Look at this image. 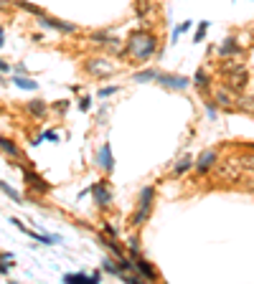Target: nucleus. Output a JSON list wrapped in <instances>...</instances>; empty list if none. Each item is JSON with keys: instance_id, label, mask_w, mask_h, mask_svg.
Instances as JSON below:
<instances>
[{"instance_id": "c756f323", "label": "nucleus", "mask_w": 254, "mask_h": 284, "mask_svg": "<svg viewBox=\"0 0 254 284\" xmlns=\"http://www.w3.org/2000/svg\"><path fill=\"white\" fill-rule=\"evenodd\" d=\"M206 31H208V21L198 23V28H196V33H193V41H196V44H201V41L206 38Z\"/></svg>"}, {"instance_id": "0eeeda50", "label": "nucleus", "mask_w": 254, "mask_h": 284, "mask_svg": "<svg viewBox=\"0 0 254 284\" xmlns=\"http://www.w3.org/2000/svg\"><path fill=\"white\" fill-rule=\"evenodd\" d=\"M130 259H133V264H135V271L143 274L145 281H158V271H155V266H153L145 256H140V251H138V254H130Z\"/></svg>"}, {"instance_id": "2f4dec72", "label": "nucleus", "mask_w": 254, "mask_h": 284, "mask_svg": "<svg viewBox=\"0 0 254 284\" xmlns=\"http://www.w3.org/2000/svg\"><path fill=\"white\" fill-rule=\"evenodd\" d=\"M239 162H241V168H244V170H254V152L241 155V157H239Z\"/></svg>"}, {"instance_id": "dca6fc26", "label": "nucleus", "mask_w": 254, "mask_h": 284, "mask_svg": "<svg viewBox=\"0 0 254 284\" xmlns=\"http://www.w3.org/2000/svg\"><path fill=\"white\" fill-rule=\"evenodd\" d=\"M26 112H28L33 119H46V117H49V104H46L44 99H31V102L26 104Z\"/></svg>"}, {"instance_id": "37998d69", "label": "nucleus", "mask_w": 254, "mask_h": 284, "mask_svg": "<svg viewBox=\"0 0 254 284\" xmlns=\"http://www.w3.org/2000/svg\"><path fill=\"white\" fill-rule=\"evenodd\" d=\"M0 38H6V33H3V28H0Z\"/></svg>"}, {"instance_id": "f704fd0d", "label": "nucleus", "mask_w": 254, "mask_h": 284, "mask_svg": "<svg viewBox=\"0 0 254 284\" xmlns=\"http://www.w3.org/2000/svg\"><path fill=\"white\" fill-rule=\"evenodd\" d=\"M89 107H92V99H89V97H81V99H79V109H81V112H87Z\"/></svg>"}, {"instance_id": "58836bf2", "label": "nucleus", "mask_w": 254, "mask_h": 284, "mask_svg": "<svg viewBox=\"0 0 254 284\" xmlns=\"http://www.w3.org/2000/svg\"><path fill=\"white\" fill-rule=\"evenodd\" d=\"M8 271H11V264H3V261H0V274L8 276Z\"/></svg>"}, {"instance_id": "aec40b11", "label": "nucleus", "mask_w": 254, "mask_h": 284, "mask_svg": "<svg viewBox=\"0 0 254 284\" xmlns=\"http://www.w3.org/2000/svg\"><path fill=\"white\" fill-rule=\"evenodd\" d=\"M99 243H102V246H107V249L117 256V259H119V256H124V249L117 243V236H99Z\"/></svg>"}, {"instance_id": "cd10ccee", "label": "nucleus", "mask_w": 254, "mask_h": 284, "mask_svg": "<svg viewBox=\"0 0 254 284\" xmlns=\"http://www.w3.org/2000/svg\"><path fill=\"white\" fill-rule=\"evenodd\" d=\"M102 269H104L107 274H114V276L119 274V264H114L112 256H104V259H102Z\"/></svg>"}, {"instance_id": "9b49d317", "label": "nucleus", "mask_w": 254, "mask_h": 284, "mask_svg": "<svg viewBox=\"0 0 254 284\" xmlns=\"http://www.w3.org/2000/svg\"><path fill=\"white\" fill-rule=\"evenodd\" d=\"M92 195H94V203L99 208H107L112 203V190H109V183L107 180H99L92 185Z\"/></svg>"}, {"instance_id": "393cba45", "label": "nucleus", "mask_w": 254, "mask_h": 284, "mask_svg": "<svg viewBox=\"0 0 254 284\" xmlns=\"http://www.w3.org/2000/svg\"><path fill=\"white\" fill-rule=\"evenodd\" d=\"M16 8H21V11H26V13H31V16H44V11H41L38 6H33V3H26V0H16V3H13Z\"/></svg>"}, {"instance_id": "bb28decb", "label": "nucleus", "mask_w": 254, "mask_h": 284, "mask_svg": "<svg viewBox=\"0 0 254 284\" xmlns=\"http://www.w3.org/2000/svg\"><path fill=\"white\" fill-rule=\"evenodd\" d=\"M239 69H246L244 61H224V64H221V74H234V71H239Z\"/></svg>"}, {"instance_id": "423d86ee", "label": "nucleus", "mask_w": 254, "mask_h": 284, "mask_svg": "<svg viewBox=\"0 0 254 284\" xmlns=\"http://www.w3.org/2000/svg\"><path fill=\"white\" fill-rule=\"evenodd\" d=\"M236 99H239V94H236L234 89H229L226 84L214 92V104L221 107V109H226V112H229V109H236Z\"/></svg>"}, {"instance_id": "79ce46f5", "label": "nucleus", "mask_w": 254, "mask_h": 284, "mask_svg": "<svg viewBox=\"0 0 254 284\" xmlns=\"http://www.w3.org/2000/svg\"><path fill=\"white\" fill-rule=\"evenodd\" d=\"M6 46V38H0V49H3Z\"/></svg>"}, {"instance_id": "4be33fe9", "label": "nucleus", "mask_w": 254, "mask_h": 284, "mask_svg": "<svg viewBox=\"0 0 254 284\" xmlns=\"http://www.w3.org/2000/svg\"><path fill=\"white\" fill-rule=\"evenodd\" d=\"M193 165H196V162H193V160H191L188 155H183V157H181V160L176 162V168H173V175H183V173H188V170H191Z\"/></svg>"}, {"instance_id": "f257e3e1", "label": "nucleus", "mask_w": 254, "mask_h": 284, "mask_svg": "<svg viewBox=\"0 0 254 284\" xmlns=\"http://www.w3.org/2000/svg\"><path fill=\"white\" fill-rule=\"evenodd\" d=\"M155 51H158V38L150 31H135V33H130V38H127V46L119 49V59L145 64L155 56Z\"/></svg>"}, {"instance_id": "c85d7f7f", "label": "nucleus", "mask_w": 254, "mask_h": 284, "mask_svg": "<svg viewBox=\"0 0 254 284\" xmlns=\"http://www.w3.org/2000/svg\"><path fill=\"white\" fill-rule=\"evenodd\" d=\"M191 26H193L191 21H186V23H181V26H176V28H173V33H171V44H176V41L181 38V33H186V31H191Z\"/></svg>"}, {"instance_id": "f3484780", "label": "nucleus", "mask_w": 254, "mask_h": 284, "mask_svg": "<svg viewBox=\"0 0 254 284\" xmlns=\"http://www.w3.org/2000/svg\"><path fill=\"white\" fill-rule=\"evenodd\" d=\"M89 41H92V44H102V46H109L112 51H119V38L109 36L107 31H97V33H92V36H89Z\"/></svg>"}, {"instance_id": "f8f14e48", "label": "nucleus", "mask_w": 254, "mask_h": 284, "mask_svg": "<svg viewBox=\"0 0 254 284\" xmlns=\"http://www.w3.org/2000/svg\"><path fill=\"white\" fill-rule=\"evenodd\" d=\"M66 284H99L102 281V271H92V274H84V271H69L64 274Z\"/></svg>"}, {"instance_id": "473e14b6", "label": "nucleus", "mask_w": 254, "mask_h": 284, "mask_svg": "<svg viewBox=\"0 0 254 284\" xmlns=\"http://www.w3.org/2000/svg\"><path fill=\"white\" fill-rule=\"evenodd\" d=\"M119 92V87H102L99 92H97V97L99 99H107V97H112V94H117Z\"/></svg>"}, {"instance_id": "1a4fd4ad", "label": "nucleus", "mask_w": 254, "mask_h": 284, "mask_svg": "<svg viewBox=\"0 0 254 284\" xmlns=\"http://www.w3.org/2000/svg\"><path fill=\"white\" fill-rule=\"evenodd\" d=\"M135 16L143 21V23H153L155 21V16H158V8H155V3L153 0H135Z\"/></svg>"}, {"instance_id": "a19ab883", "label": "nucleus", "mask_w": 254, "mask_h": 284, "mask_svg": "<svg viewBox=\"0 0 254 284\" xmlns=\"http://www.w3.org/2000/svg\"><path fill=\"white\" fill-rule=\"evenodd\" d=\"M241 185H244L246 190H254V180H241Z\"/></svg>"}, {"instance_id": "7c9ffc66", "label": "nucleus", "mask_w": 254, "mask_h": 284, "mask_svg": "<svg viewBox=\"0 0 254 284\" xmlns=\"http://www.w3.org/2000/svg\"><path fill=\"white\" fill-rule=\"evenodd\" d=\"M38 140H41V142H44V140H49V142H61V137H59L56 130H46V132H41Z\"/></svg>"}, {"instance_id": "a211bd4d", "label": "nucleus", "mask_w": 254, "mask_h": 284, "mask_svg": "<svg viewBox=\"0 0 254 284\" xmlns=\"http://www.w3.org/2000/svg\"><path fill=\"white\" fill-rule=\"evenodd\" d=\"M239 54H241V49H239V44H236V36L224 38V44L219 46V56H221V59H231V56H239Z\"/></svg>"}, {"instance_id": "4468645a", "label": "nucleus", "mask_w": 254, "mask_h": 284, "mask_svg": "<svg viewBox=\"0 0 254 284\" xmlns=\"http://www.w3.org/2000/svg\"><path fill=\"white\" fill-rule=\"evenodd\" d=\"M97 165H99L104 173H112V170H114V155H112V145H109V142H104L102 150L97 152Z\"/></svg>"}, {"instance_id": "39448f33", "label": "nucleus", "mask_w": 254, "mask_h": 284, "mask_svg": "<svg viewBox=\"0 0 254 284\" xmlns=\"http://www.w3.org/2000/svg\"><path fill=\"white\" fill-rule=\"evenodd\" d=\"M21 175H23V183L28 185V190L36 193V195H44V193L51 190V185H49L44 178H41L36 170H31V168H21Z\"/></svg>"}, {"instance_id": "a878e982", "label": "nucleus", "mask_w": 254, "mask_h": 284, "mask_svg": "<svg viewBox=\"0 0 254 284\" xmlns=\"http://www.w3.org/2000/svg\"><path fill=\"white\" fill-rule=\"evenodd\" d=\"M0 190H3L6 195H11V200H13V203H23V198H21V193H18L16 188H11L8 183H3V180H0Z\"/></svg>"}, {"instance_id": "72a5a7b5", "label": "nucleus", "mask_w": 254, "mask_h": 284, "mask_svg": "<svg viewBox=\"0 0 254 284\" xmlns=\"http://www.w3.org/2000/svg\"><path fill=\"white\" fill-rule=\"evenodd\" d=\"M127 246H130V254H138L140 251V238L138 236H130V238H127Z\"/></svg>"}, {"instance_id": "412c9836", "label": "nucleus", "mask_w": 254, "mask_h": 284, "mask_svg": "<svg viewBox=\"0 0 254 284\" xmlns=\"http://www.w3.org/2000/svg\"><path fill=\"white\" fill-rule=\"evenodd\" d=\"M0 150H3L8 157H21V147L11 137H0Z\"/></svg>"}, {"instance_id": "6e6552de", "label": "nucleus", "mask_w": 254, "mask_h": 284, "mask_svg": "<svg viewBox=\"0 0 254 284\" xmlns=\"http://www.w3.org/2000/svg\"><path fill=\"white\" fill-rule=\"evenodd\" d=\"M36 21H38V26L51 28V31H59V33H76V31H79L74 23H66V21H59V18H49L46 13H44V16H38Z\"/></svg>"}, {"instance_id": "9d476101", "label": "nucleus", "mask_w": 254, "mask_h": 284, "mask_svg": "<svg viewBox=\"0 0 254 284\" xmlns=\"http://www.w3.org/2000/svg\"><path fill=\"white\" fill-rule=\"evenodd\" d=\"M224 84L229 87V89H234L236 94H241L244 89H246V84H249V71L246 69H239V71H234V74H226V81Z\"/></svg>"}, {"instance_id": "c9c22d12", "label": "nucleus", "mask_w": 254, "mask_h": 284, "mask_svg": "<svg viewBox=\"0 0 254 284\" xmlns=\"http://www.w3.org/2000/svg\"><path fill=\"white\" fill-rule=\"evenodd\" d=\"M54 109H56V112H61V114H64V112H66V109H69V99H61V102H56V104H54Z\"/></svg>"}, {"instance_id": "6ab92c4d", "label": "nucleus", "mask_w": 254, "mask_h": 284, "mask_svg": "<svg viewBox=\"0 0 254 284\" xmlns=\"http://www.w3.org/2000/svg\"><path fill=\"white\" fill-rule=\"evenodd\" d=\"M13 84H16L18 89H23V92H36V89H38V81L28 79L26 74H16V76H13Z\"/></svg>"}, {"instance_id": "7ed1b4c3", "label": "nucleus", "mask_w": 254, "mask_h": 284, "mask_svg": "<svg viewBox=\"0 0 254 284\" xmlns=\"http://www.w3.org/2000/svg\"><path fill=\"white\" fill-rule=\"evenodd\" d=\"M216 175L219 178H224L226 183H236V180H241V162H239V157H226V160H216Z\"/></svg>"}, {"instance_id": "5701e85b", "label": "nucleus", "mask_w": 254, "mask_h": 284, "mask_svg": "<svg viewBox=\"0 0 254 284\" xmlns=\"http://www.w3.org/2000/svg\"><path fill=\"white\" fill-rule=\"evenodd\" d=\"M191 81H193V87H198V89H201V92H203V89H208V87H211V79H208V74H206V71H203V69H198V71H196V76H193V79H191Z\"/></svg>"}, {"instance_id": "ea45409f", "label": "nucleus", "mask_w": 254, "mask_h": 284, "mask_svg": "<svg viewBox=\"0 0 254 284\" xmlns=\"http://www.w3.org/2000/svg\"><path fill=\"white\" fill-rule=\"evenodd\" d=\"M8 71H11V66H8L3 59H0V74H8Z\"/></svg>"}, {"instance_id": "2eb2a0df", "label": "nucleus", "mask_w": 254, "mask_h": 284, "mask_svg": "<svg viewBox=\"0 0 254 284\" xmlns=\"http://www.w3.org/2000/svg\"><path fill=\"white\" fill-rule=\"evenodd\" d=\"M216 160H219V155H216V150H203L201 155H198V160H196V170L203 175V173H208L211 168L216 165Z\"/></svg>"}, {"instance_id": "b1692460", "label": "nucleus", "mask_w": 254, "mask_h": 284, "mask_svg": "<svg viewBox=\"0 0 254 284\" xmlns=\"http://www.w3.org/2000/svg\"><path fill=\"white\" fill-rule=\"evenodd\" d=\"M158 74H160L158 69H143V71H138L133 79L138 81V84H145V81H153V79H158Z\"/></svg>"}, {"instance_id": "ddd939ff", "label": "nucleus", "mask_w": 254, "mask_h": 284, "mask_svg": "<svg viewBox=\"0 0 254 284\" xmlns=\"http://www.w3.org/2000/svg\"><path fill=\"white\" fill-rule=\"evenodd\" d=\"M84 69H87L89 74H94V76H112L114 74V66L107 59H87Z\"/></svg>"}, {"instance_id": "4c0bfd02", "label": "nucleus", "mask_w": 254, "mask_h": 284, "mask_svg": "<svg viewBox=\"0 0 254 284\" xmlns=\"http://www.w3.org/2000/svg\"><path fill=\"white\" fill-rule=\"evenodd\" d=\"M104 233H107V236H119V233H117V228H114V226H109V223H104Z\"/></svg>"}, {"instance_id": "e433bc0d", "label": "nucleus", "mask_w": 254, "mask_h": 284, "mask_svg": "<svg viewBox=\"0 0 254 284\" xmlns=\"http://www.w3.org/2000/svg\"><path fill=\"white\" fill-rule=\"evenodd\" d=\"M206 114H208V119H216V107L211 102H206Z\"/></svg>"}, {"instance_id": "f03ea898", "label": "nucleus", "mask_w": 254, "mask_h": 284, "mask_svg": "<svg viewBox=\"0 0 254 284\" xmlns=\"http://www.w3.org/2000/svg\"><path fill=\"white\" fill-rule=\"evenodd\" d=\"M153 203H155V188H153V185H145V188L140 190L138 211L130 216V226H133V228H138V226H143V223L148 221V216H150V211H153Z\"/></svg>"}, {"instance_id": "20e7f679", "label": "nucleus", "mask_w": 254, "mask_h": 284, "mask_svg": "<svg viewBox=\"0 0 254 284\" xmlns=\"http://www.w3.org/2000/svg\"><path fill=\"white\" fill-rule=\"evenodd\" d=\"M155 81H158L160 87L173 89V92H183V89H188V87L193 84V81H191L188 76H183V74H165V71H160Z\"/></svg>"}]
</instances>
